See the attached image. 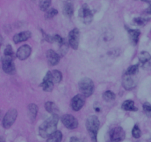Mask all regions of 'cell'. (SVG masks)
Returning a JSON list of instances; mask_svg holds the SVG:
<instances>
[{
  "mask_svg": "<svg viewBox=\"0 0 151 142\" xmlns=\"http://www.w3.org/2000/svg\"><path fill=\"white\" fill-rule=\"evenodd\" d=\"M143 110L147 117H151V105L149 103H145L143 104Z\"/></svg>",
  "mask_w": 151,
  "mask_h": 142,
  "instance_id": "cell-29",
  "label": "cell"
},
{
  "mask_svg": "<svg viewBox=\"0 0 151 142\" xmlns=\"http://www.w3.org/2000/svg\"><path fill=\"white\" fill-rule=\"evenodd\" d=\"M148 4H149V7L146 9L145 13L146 14H151V1H149Z\"/></svg>",
  "mask_w": 151,
  "mask_h": 142,
  "instance_id": "cell-36",
  "label": "cell"
},
{
  "mask_svg": "<svg viewBox=\"0 0 151 142\" xmlns=\"http://www.w3.org/2000/svg\"><path fill=\"white\" fill-rule=\"evenodd\" d=\"M45 109L47 112L51 114H58L59 112V109L58 108L57 105L52 102H47L45 103Z\"/></svg>",
  "mask_w": 151,
  "mask_h": 142,
  "instance_id": "cell-19",
  "label": "cell"
},
{
  "mask_svg": "<svg viewBox=\"0 0 151 142\" xmlns=\"http://www.w3.org/2000/svg\"><path fill=\"white\" fill-rule=\"evenodd\" d=\"M62 135L61 132L58 131H56L54 133L52 134L48 138H47V142H60L62 140Z\"/></svg>",
  "mask_w": 151,
  "mask_h": 142,
  "instance_id": "cell-21",
  "label": "cell"
},
{
  "mask_svg": "<svg viewBox=\"0 0 151 142\" xmlns=\"http://www.w3.org/2000/svg\"><path fill=\"white\" fill-rule=\"evenodd\" d=\"M63 14L68 17H71L72 16L74 13V7L72 3L70 2H66L64 4L63 8Z\"/></svg>",
  "mask_w": 151,
  "mask_h": 142,
  "instance_id": "cell-20",
  "label": "cell"
},
{
  "mask_svg": "<svg viewBox=\"0 0 151 142\" xmlns=\"http://www.w3.org/2000/svg\"><path fill=\"white\" fill-rule=\"evenodd\" d=\"M52 0H40L39 7L41 10L42 11H47L49 10V7H50Z\"/></svg>",
  "mask_w": 151,
  "mask_h": 142,
  "instance_id": "cell-23",
  "label": "cell"
},
{
  "mask_svg": "<svg viewBox=\"0 0 151 142\" xmlns=\"http://www.w3.org/2000/svg\"><path fill=\"white\" fill-rule=\"evenodd\" d=\"M140 1H144V2H146V3H148V2H149V1H150V0H140Z\"/></svg>",
  "mask_w": 151,
  "mask_h": 142,
  "instance_id": "cell-37",
  "label": "cell"
},
{
  "mask_svg": "<svg viewBox=\"0 0 151 142\" xmlns=\"http://www.w3.org/2000/svg\"><path fill=\"white\" fill-rule=\"evenodd\" d=\"M67 51H68V45L66 40L64 39L63 42L60 45V52L62 55H66V53L67 52Z\"/></svg>",
  "mask_w": 151,
  "mask_h": 142,
  "instance_id": "cell-31",
  "label": "cell"
},
{
  "mask_svg": "<svg viewBox=\"0 0 151 142\" xmlns=\"http://www.w3.org/2000/svg\"><path fill=\"white\" fill-rule=\"evenodd\" d=\"M139 72V65H133V66H130L127 70L126 73L127 75H136Z\"/></svg>",
  "mask_w": 151,
  "mask_h": 142,
  "instance_id": "cell-27",
  "label": "cell"
},
{
  "mask_svg": "<svg viewBox=\"0 0 151 142\" xmlns=\"http://www.w3.org/2000/svg\"><path fill=\"white\" fill-rule=\"evenodd\" d=\"M148 22V19H144V18H141V17H139V18H135L134 19V22L136 24L139 25V26H144Z\"/></svg>",
  "mask_w": 151,
  "mask_h": 142,
  "instance_id": "cell-30",
  "label": "cell"
},
{
  "mask_svg": "<svg viewBox=\"0 0 151 142\" xmlns=\"http://www.w3.org/2000/svg\"><path fill=\"white\" fill-rule=\"evenodd\" d=\"M31 51H32L31 47L29 45L25 44V45L19 47V49L17 50V52H16V56H17L19 60H24L29 57L31 54Z\"/></svg>",
  "mask_w": 151,
  "mask_h": 142,
  "instance_id": "cell-13",
  "label": "cell"
},
{
  "mask_svg": "<svg viewBox=\"0 0 151 142\" xmlns=\"http://www.w3.org/2000/svg\"><path fill=\"white\" fill-rule=\"evenodd\" d=\"M31 37V32L29 31H24V32H19L16 34L13 37V41L15 44H19V43L26 41Z\"/></svg>",
  "mask_w": 151,
  "mask_h": 142,
  "instance_id": "cell-15",
  "label": "cell"
},
{
  "mask_svg": "<svg viewBox=\"0 0 151 142\" xmlns=\"http://www.w3.org/2000/svg\"><path fill=\"white\" fill-rule=\"evenodd\" d=\"M58 10L55 8H51V9H49L48 10H47L45 13V18L47 19H52L53 17L56 16L58 14Z\"/></svg>",
  "mask_w": 151,
  "mask_h": 142,
  "instance_id": "cell-26",
  "label": "cell"
},
{
  "mask_svg": "<svg viewBox=\"0 0 151 142\" xmlns=\"http://www.w3.org/2000/svg\"><path fill=\"white\" fill-rule=\"evenodd\" d=\"M13 48L10 45H7L5 49H4V55H7V56H10V57H13Z\"/></svg>",
  "mask_w": 151,
  "mask_h": 142,
  "instance_id": "cell-32",
  "label": "cell"
},
{
  "mask_svg": "<svg viewBox=\"0 0 151 142\" xmlns=\"http://www.w3.org/2000/svg\"><path fill=\"white\" fill-rule=\"evenodd\" d=\"M59 117L58 114H52L50 118L46 119L39 127V135L44 138H48L57 129Z\"/></svg>",
  "mask_w": 151,
  "mask_h": 142,
  "instance_id": "cell-1",
  "label": "cell"
},
{
  "mask_svg": "<svg viewBox=\"0 0 151 142\" xmlns=\"http://www.w3.org/2000/svg\"><path fill=\"white\" fill-rule=\"evenodd\" d=\"M63 41H64V39L62 38L59 35H53V42H56L58 43L59 45H60V44L63 42Z\"/></svg>",
  "mask_w": 151,
  "mask_h": 142,
  "instance_id": "cell-33",
  "label": "cell"
},
{
  "mask_svg": "<svg viewBox=\"0 0 151 142\" xmlns=\"http://www.w3.org/2000/svg\"><path fill=\"white\" fill-rule=\"evenodd\" d=\"M132 136L134 138H139L142 136V132L141 130L139 129V126L137 125H136L134 127L132 130Z\"/></svg>",
  "mask_w": 151,
  "mask_h": 142,
  "instance_id": "cell-28",
  "label": "cell"
},
{
  "mask_svg": "<svg viewBox=\"0 0 151 142\" xmlns=\"http://www.w3.org/2000/svg\"><path fill=\"white\" fill-rule=\"evenodd\" d=\"M125 138V133L120 127H116L110 131V140L111 142H121Z\"/></svg>",
  "mask_w": 151,
  "mask_h": 142,
  "instance_id": "cell-7",
  "label": "cell"
},
{
  "mask_svg": "<svg viewBox=\"0 0 151 142\" xmlns=\"http://www.w3.org/2000/svg\"><path fill=\"white\" fill-rule=\"evenodd\" d=\"M47 58L50 66H55L60 61V55L54 50L50 49L47 52Z\"/></svg>",
  "mask_w": 151,
  "mask_h": 142,
  "instance_id": "cell-14",
  "label": "cell"
},
{
  "mask_svg": "<svg viewBox=\"0 0 151 142\" xmlns=\"http://www.w3.org/2000/svg\"><path fill=\"white\" fill-rule=\"evenodd\" d=\"M86 103V97L83 94H78L75 96L71 100V107L75 111L81 110Z\"/></svg>",
  "mask_w": 151,
  "mask_h": 142,
  "instance_id": "cell-9",
  "label": "cell"
},
{
  "mask_svg": "<svg viewBox=\"0 0 151 142\" xmlns=\"http://www.w3.org/2000/svg\"><path fill=\"white\" fill-rule=\"evenodd\" d=\"M122 109L126 111H137L138 108L134 105V102L133 100H126L122 105Z\"/></svg>",
  "mask_w": 151,
  "mask_h": 142,
  "instance_id": "cell-18",
  "label": "cell"
},
{
  "mask_svg": "<svg viewBox=\"0 0 151 142\" xmlns=\"http://www.w3.org/2000/svg\"><path fill=\"white\" fill-rule=\"evenodd\" d=\"M80 41L79 29L75 28L69 33V44L73 49H78Z\"/></svg>",
  "mask_w": 151,
  "mask_h": 142,
  "instance_id": "cell-10",
  "label": "cell"
},
{
  "mask_svg": "<svg viewBox=\"0 0 151 142\" xmlns=\"http://www.w3.org/2000/svg\"><path fill=\"white\" fill-rule=\"evenodd\" d=\"M1 142H4V139H3V137H1Z\"/></svg>",
  "mask_w": 151,
  "mask_h": 142,
  "instance_id": "cell-38",
  "label": "cell"
},
{
  "mask_svg": "<svg viewBox=\"0 0 151 142\" xmlns=\"http://www.w3.org/2000/svg\"><path fill=\"white\" fill-rule=\"evenodd\" d=\"M52 79L55 83H59L62 80V74L60 71L58 70H53L52 72Z\"/></svg>",
  "mask_w": 151,
  "mask_h": 142,
  "instance_id": "cell-22",
  "label": "cell"
},
{
  "mask_svg": "<svg viewBox=\"0 0 151 142\" xmlns=\"http://www.w3.org/2000/svg\"><path fill=\"white\" fill-rule=\"evenodd\" d=\"M18 116V112L16 109L13 108L9 110L4 115L2 120V126L5 129H9L14 124Z\"/></svg>",
  "mask_w": 151,
  "mask_h": 142,
  "instance_id": "cell-5",
  "label": "cell"
},
{
  "mask_svg": "<svg viewBox=\"0 0 151 142\" xmlns=\"http://www.w3.org/2000/svg\"><path fill=\"white\" fill-rule=\"evenodd\" d=\"M115 97H116V96H115L114 93L112 92V91H106V92L103 93V100L106 102L112 101V100H114Z\"/></svg>",
  "mask_w": 151,
  "mask_h": 142,
  "instance_id": "cell-24",
  "label": "cell"
},
{
  "mask_svg": "<svg viewBox=\"0 0 151 142\" xmlns=\"http://www.w3.org/2000/svg\"><path fill=\"white\" fill-rule=\"evenodd\" d=\"M61 122L63 125L67 129L74 130L78 127V121L76 118L70 114L63 115L61 117Z\"/></svg>",
  "mask_w": 151,
  "mask_h": 142,
  "instance_id": "cell-8",
  "label": "cell"
},
{
  "mask_svg": "<svg viewBox=\"0 0 151 142\" xmlns=\"http://www.w3.org/2000/svg\"><path fill=\"white\" fill-rule=\"evenodd\" d=\"M150 58H151V56L147 52H142L140 53L139 56V62L142 64L145 63V62L147 61Z\"/></svg>",
  "mask_w": 151,
  "mask_h": 142,
  "instance_id": "cell-25",
  "label": "cell"
},
{
  "mask_svg": "<svg viewBox=\"0 0 151 142\" xmlns=\"http://www.w3.org/2000/svg\"><path fill=\"white\" fill-rule=\"evenodd\" d=\"M38 110V106L35 104H30L28 105V115L32 122L35 121V119H36Z\"/></svg>",
  "mask_w": 151,
  "mask_h": 142,
  "instance_id": "cell-17",
  "label": "cell"
},
{
  "mask_svg": "<svg viewBox=\"0 0 151 142\" xmlns=\"http://www.w3.org/2000/svg\"><path fill=\"white\" fill-rule=\"evenodd\" d=\"M79 18L83 23L88 24L92 22L93 13L86 4H83L79 10Z\"/></svg>",
  "mask_w": 151,
  "mask_h": 142,
  "instance_id": "cell-6",
  "label": "cell"
},
{
  "mask_svg": "<svg viewBox=\"0 0 151 142\" xmlns=\"http://www.w3.org/2000/svg\"><path fill=\"white\" fill-rule=\"evenodd\" d=\"M86 127L93 142H97V133L100 128V121L96 116H91L86 119Z\"/></svg>",
  "mask_w": 151,
  "mask_h": 142,
  "instance_id": "cell-2",
  "label": "cell"
},
{
  "mask_svg": "<svg viewBox=\"0 0 151 142\" xmlns=\"http://www.w3.org/2000/svg\"><path fill=\"white\" fill-rule=\"evenodd\" d=\"M135 75H131L125 74L122 80V85L125 90H131L134 88L137 85V81H136Z\"/></svg>",
  "mask_w": 151,
  "mask_h": 142,
  "instance_id": "cell-12",
  "label": "cell"
},
{
  "mask_svg": "<svg viewBox=\"0 0 151 142\" xmlns=\"http://www.w3.org/2000/svg\"><path fill=\"white\" fill-rule=\"evenodd\" d=\"M79 89L81 94L85 96L86 97H88L92 95L94 91V85L93 81L90 78L84 77L81 80L78 84Z\"/></svg>",
  "mask_w": 151,
  "mask_h": 142,
  "instance_id": "cell-3",
  "label": "cell"
},
{
  "mask_svg": "<svg viewBox=\"0 0 151 142\" xmlns=\"http://www.w3.org/2000/svg\"><path fill=\"white\" fill-rule=\"evenodd\" d=\"M54 81L52 79V72L49 71L46 74L45 77H44L43 82H41V86L42 87L43 90L44 91H47V92H50L53 89L54 87Z\"/></svg>",
  "mask_w": 151,
  "mask_h": 142,
  "instance_id": "cell-11",
  "label": "cell"
},
{
  "mask_svg": "<svg viewBox=\"0 0 151 142\" xmlns=\"http://www.w3.org/2000/svg\"><path fill=\"white\" fill-rule=\"evenodd\" d=\"M128 35H129V40L130 42L133 45H137L138 44L139 36L141 35V32L139 29H128Z\"/></svg>",
  "mask_w": 151,
  "mask_h": 142,
  "instance_id": "cell-16",
  "label": "cell"
},
{
  "mask_svg": "<svg viewBox=\"0 0 151 142\" xmlns=\"http://www.w3.org/2000/svg\"><path fill=\"white\" fill-rule=\"evenodd\" d=\"M142 66L145 70H151V58L149 59L145 63L142 64Z\"/></svg>",
  "mask_w": 151,
  "mask_h": 142,
  "instance_id": "cell-34",
  "label": "cell"
},
{
  "mask_svg": "<svg viewBox=\"0 0 151 142\" xmlns=\"http://www.w3.org/2000/svg\"><path fill=\"white\" fill-rule=\"evenodd\" d=\"M70 142H84L83 141L82 139H81V138H77V137H72V138H70Z\"/></svg>",
  "mask_w": 151,
  "mask_h": 142,
  "instance_id": "cell-35",
  "label": "cell"
},
{
  "mask_svg": "<svg viewBox=\"0 0 151 142\" xmlns=\"http://www.w3.org/2000/svg\"><path fill=\"white\" fill-rule=\"evenodd\" d=\"M1 64H2V69L7 75H14L16 74V67H15L14 62H13V57L7 55H4L1 57Z\"/></svg>",
  "mask_w": 151,
  "mask_h": 142,
  "instance_id": "cell-4",
  "label": "cell"
}]
</instances>
